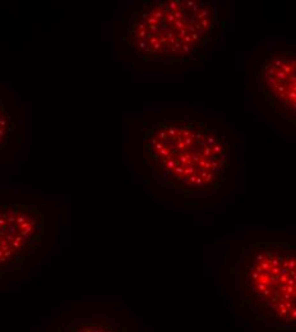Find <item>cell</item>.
Returning a JSON list of instances; mask_svg holds the SVG:
<instances>
[{"instance_id": "3957f363", "label": "cell", "mask_w": 296, "mask_h": 332, "mask_svg": "<svg viewBox=\"0 0 296 332\" xmlns=\"http://www.w3.org/2000/svg\"><path fill=\"white\" fill-rule=\"evenodd\" d=\"M223 272L231 304L257 332H296V244L286 234L239 239Z\"/></svg>"}, {"instance_id": "277c9868", "label": "cell", "mask_w": 296, "mask_h": 332, "mask_svg": "<svg viewBox=\"0 0 296 332\" xmlns=\"http://www.w3.org/2000/svg\"><path fill=\"white\" fill-rule=\"evenodd\" d=\"M46 204L28 198H0V282L16 281L40 258L51 236Z\"/></svg>"}, {"instance_id": "52a82bcc", "label": "cell", "mask_w": 296, "mask_h": 332, "mask_svg": "<svg viewBox=\"0 0 296 332\" xmlns=\"http://www.w3.org/2000/svg\"><path fill=\"white\" fill-rule=\"evenodd\" d=\"M23 124L10 96L0 88V164L12 161L22 138Z\"/></svg>"}, {"instance_id": "6da1fadb", "label": "cell", "mask_w": 296, "mask_h": 332, "mask_svg": "<svg viewBox=\"0 0 296 332\" xmlns=\"http://www.w3.org/2000/svg\"><path fill=\"white\" fill-rule=\"evenodd\" d=\"M138 173L158 198L211 207L230 193L235 141L212 120L153 116L135 128Z\"/></svg>"}, {"instance_id": "5b68a950", "label": "cell", "mask_w": 296, "mask_h": 332, "mask_svg": "<svg viewBox=\"0 0 296 332\" xmlns=\"http://www.w3.org/2000/svg\"><path fill=\"white\" fill-rule=\"evenodd\" d=\"M250 83L267 114L283 128L296 127L295 45L268 41L251 61Z\"/></svg>"}, {"instance_id": "7a4b0ae2", "label": "cell", "mask_w": 296, "mask_h": 332, "mask_svg": "<svg viewBox=\"0 0 296 332\" xmlns=\"http://www.w3.org/2000/svg\"><path fill=\"white\" fill-rule=\"evenodd\" d=\"M116 50L139 68L171 70L206 60L222 36V8L215 0L124 3Z\"/></svg>"}, {"instance_id": "8992f818", "label": "cell", "mask_w": 296, "mask_h": 332, "mask_svg": "<svg viewBox=\"0 0 296 332\" xmlns=\"http://www.w3.org/2000/svg\"><path fill=\"white\" fill-rule=\"evenodd\" d=\"M42 332H139L120 310L109 308H77L64 310Z\"/></svg>"}]
</instances>
